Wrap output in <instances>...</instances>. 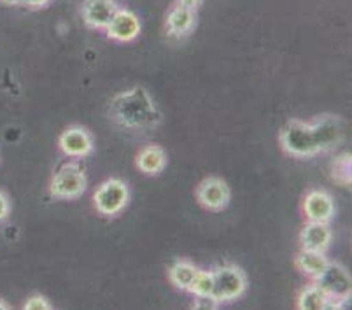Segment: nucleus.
I'll list each match as a JSON object with an SVG mask.
<instances>
[{"label": "nucleus", "instance_id": "1", "mask_svg": "<svg viewBox=\"0 0 352 310\" xmlns=\"http://www.w3.org/2000/svg\"><path fill=\"white\" fill-rule=\"evenodd\" d=\"M111 121L130 132H149L162 123V113L144 86L121 91L107 105Z\"/></svg>", "mask_w": 352, "mask_h": 310}, {"label": "nucleus", "instance_id": "2", "mask_svg": "<svg viewBox=\"0 0 352 310\" xmlns=\"http://www.w3.org/2000/svg\"><path fill=\"white\" fill-rule=\"evenodd\" d=\"M280 146L294 158H314L319 155L318 142L314 137L310 121L291 120L280 132Z\"/></svg>", "mask_w": 352, "mask_h": 310}, {"label": "nucleus", "instance_id": "3", "mask_svg": "<svg viewBox=\"0 0 352 310\" xmlns=\"http://www.w3.org/2000/svg\"><path fill=\"white\" fill-rule=\"evenodd\" d=\"M88 186L85 170L78 163L69 162L58 168V172L53 175L50 184L51 197L60 198V200H76L81 197Z\"/></svg>", "mask_w": 352, "mask_h": 310}, {"label": "nucleus", "instance_id": "4", "mask_svg": "<svg viewBox=\"0 0 352 310\" xmlns=\"http://www.w3.org/2000/svg\"><path fill=\"white\" fill-rule=\"evenodd\" d=\"M130 202V190L128 184L121 179H107L97 188L94 195V206L98 214L107 217L118 216L123 212Z\"/></svg>", "mask_w": 352, "mask_h": 310}, {"label": "nucleus", "instance_id": "5", "mask_svg": "<svg viewBox=\"0 0 352 310\" xmlns=\"http://www.w3.org/2000/svg\"><path fill=\"white\" fill-rule=\"evenodd\" d=\"M314 280L329 298V307H344L351 298V276L342 265L329 261L324 272Z\"/></svg>", "mask_w": 352, "mask_h": 310}, {"label": "nucleus", "instance_id": "6", "mask_svg": "<svg viewBox=\"0 0 352 310\" xmlns=\"http://www.w3.org/2000/svg\"><path fill=\"white\" fill-rule=\"evenodd\" d=\"M214 272V298L223 303L235 302L248 289L245 274L235 265H223Z\"/></svg>", "mask_w": 352, "mask_h": 310}, {"label": "nucleus", "instance_id": "7", "mask_svg": "<svg viewBox=\"0 0 352 310\" xmlns=\"http://www.w3.org/2000/svg\"><path fill=\"white\" fill-rule=\"evenodd\" d=\"M314 137L318 142L319 153H329L337 148L344 139V124L338 116L333 114H322L316 120L310 121Z\"/></svg>", "mask_w": 352, "mask_h": 310}, {"label": "nucleus", "instance_id": "8", "mask_svg": "<svg viewBox=\"0 0 352 310\" xmlns=\"http://www.w3.org/2000/svg\"><path fill=\"white\" fill-rule=\"evenodd\" d=\"M230 188L223 179L207 177L198 184L197 200L209 210H223L230 203Z\"/></svg>", "mask_w": 352, "mask_h": 310}, {"label": "nucleus", "instance_id": "9", "mask_svg": "<svg viewBox=\"0 0 352 310\" xmlns=\"http://www.w3.org/2000/svg\"><path fill=\"white\" fill-rule=\"evenodd\" d=\"M109 39L118 41V43H132L140 35V21L137 14L130 9L120 8L111 20V23L105 28Z\"/></svg>", "mask_w": 352, "mask_h": 310}, {"label": "nucleus", "instance_id": "10", "mask_svg": "<svg viewBox=\"0 0 352 310\" xmlns=\"http://www.w3.org/2000/svg\"><path fill=\"white\" fill-rule=\"evenodd\" d=\"M118 9L116 0H85L81 8L82 21L94 30H105Z\"/></svg>", "mask_w": 352, "mask_h": 310}, {"label": "nucleus", "instance_id": "11", "mask_svg": "<svg viewBox=\"0 0 352 310\" xmlns=\"http://www.w3.org/2000/svg\"><path fill=\"white\" fill-rule=\"evenodd\" d=\"M58 146L69 158H86L94 151V137L82 126H70L60 135Z\"/></svg>", "mask_w": 352, "mask_h": 310}, {"label": "nucleus", "instance_id": "12", "mask_svg": "<svg viewBox=\"0 0 352 310\" xmlns=\"http://www.w3.org/2000/svg\"><path fill=\"white\" fill-rule=\"evenodd\" d=\"M303 214L309 221L329 223L335 217V202L326 191L314 190L303 200Z\"/></svg>", "mask_w": 352, "mask_h": 310}, {"label": "nucleus", "instance_id": "13", "mask_svg": "<svg viewBox=\"0 0 352 310\" xmlns=\"http://www.w3.org/2000/svg\"><path fill=\"white\" fill-rule=\"evenodd\" d=\"M333 232L329 228V223H319V221H309L300 232V244L302 249H309V251H319L324 252L331 245Z\"/></svg>", "mask_w": 352, "mask_h": 310}, {"label": "nucleus", "instance_id": "14", "mask_svg": "<svg viewBox=\"0 0 352 310\" xmlns=\"http://www.w3.org/2000/svg\"><path fill=\"white\" fill-rule=\"evenodd\" d=\"M195 23H197V14L193 9L177 4L166 14V34L175 39H182L193 32Z\"/></svg>", "mask_w": 352, "mask_h": 310}, {"label": "nucleus", "instance_id": "15", "mask_svg": "<svg viewBox=\"0 0 352 310\" xmlns=\"http://www.w3.org/2000/svg\"><path fill=\"white\" fill-rule=\"evenodd\" d=\"M137 168L146 175H156L165 168L166 165V155L163 151L162 146L158 144H149L146 148H142L137 155Z\"/></svg>", "mask_w": 352, "mask_h": 310}, {"label": "nucleus", "instance_id": "16", "mask_svg": "<svg viewBox=\"0 0 352 310\" xmlns=\"http://www.w3.org/2000/svg\"><path fill=\"white\" fill-rule=\"evenodd\" d=\"M329 260L324 256V252L319 251H309V249H302L298 256H296V267L305 274V276L318 279L321 276L324 268L328 267Z\"/></svg>", "mask_w": 352, "mask_h": 310}, {"label": "nucleus", "instance_id": "17", "mask_svg": "<svg viewBox=\"0 0 352 310\" xmlns=\"http://www.w3.org/2000/svg\"><path fill=\"white\" fill-rule=\"evenodd\" d=\"M296 307L300 310H324L329 309V298L326 296L324 291L314 283L303 287L302 293L298 295V300H296Z\"/></svg>", "mask_w": 352, "mask_h": 310}, {"label": "nucleus", "instance_id": "18", "mask_svg": "<svg viewBox=\"0 0 352 310\" xmlns=\"http://www.w3.org/2000/svg\"><path fill=\"white\" fill-rule=\"evenodd\" d=\"M197 272L198 268L195 263H191V261L188 260H179L175 261L170 267V270H168V279H170V283L174 284L177 289L190 291L191 284H193L195 280V276H197Z\"/></svg>", "mask_w": 352, "mask_h": 310}, {"label": "nucleus", "instance_id": "19", "mask_svg": "<svg viewBox=\"0 0 352 310\" xmlns=\"http://www.w3.org/2000/svg\"><path fill=\"white\" fill-rule=\"evenodd\" d=\"M190 293L193 296H214V272L198 270L190 287Z\"/></svg>", "mask_w": 352, "mask_h": 310}, {"label": "nucleus", "instance_id": "20", "mask_svg": "<svg viewBox=\"0 0 352 310\" xmlns=\"http://www.w3.org/2000/svg\"><path fill=\"white\" fill-rule=\"evenodd\" d=\"M331 167L333 179L340 181V184H351V155H342L335 158Z\"/></svg>", "mask_w": 352, "mask_h": 310}, {"label": "nucleus", "instance_id": "21", "mask_svg": "<svg viewBox=\"0 0 352 310\" xmlns=\"http://www.w3.org/2000/svg\"><path fill=\"white\" fill-rule=\"evenodd\" d=\"M25 309L27 310H50L51 309V303L47 302L44 296H39L35 295L32 296V298H28L27 302H25Z\"/></svg>", "mask_w": 352, "mask_h": 310}, {"label": "nucleus", "instance_id": "22", "mask_svg": "<svg viewBox=\"0 0 352 310\" xmlns=\"http://www.w3.org/2000/svg\"><path fill=\"white\" fill-rule=\"evenodd\" d=\"M195 309H217L219 302L214 296H195Z\"/></svg>", "mask_w": 352, "mask_h": 310}, {"label": "nucleus", "instance_id": "23", "mask_svg": "<svg viewBox=\"0 0 352 310\" xmlns=\"http://www.w3.org/2000/svg\"><path fill=\"white\" fill-rule=\"evenodd\" d=\"M11 214V202H9L8 195L4 191H0V223L6 221Z\"/></svg>", "mask_w": 352, "mask_h": 310}, {"label": "nucleus", "instance_id": "24", "mask_svg": "<svg viewBox=\"0 0 352 310\" xmlns=\"http://www.w3.org/2000/svg\"><path fill=\"white\" fill-rule=\"evenodd\" d=\"M51 4V0H21V5L28 9H43Z\"/></svg>", "mask_w": 352, "mask_h": 310}, {"label": "nucleus", "instance_id": "25", "mask_svg": "<svg viewBox=\"0 0 352 310\" xmlns=\"http://www.w3.org/2000/svg\"><path fill=\"white\" fill-rule=\"evenodd\" d=\"M179 5H184V8L188 9H193V11H197L198 8H200L201 0H177Z\"/></svg>", "mask_w": 352, "mask_h": 310}, {"label": "nucleus", "instance_id": "26", "mask_svg": "<svg viewBox=\"0 0 352 310\" xmlns=\"http://www.w3.org/2000/svg\"><path fill=\"white\" fill-rule=\"evenodd\" d=\"M6 5H21V0H0Z\"/></svg>", "mask_w": 352, "mask_h": 310}, {"label": "nucleus", "instance_id": "27", "mask_svg": "<svg viewBox=\"0 0 352 310\" xmlns=\"http://www.w3.org/2000/svg\"><path fill=\"white\" fill-rule=\"evenodd\" d=\"M8 309H11V307H9L4 300H0V310H8Z\"/></svg>", "mask_w": 352, "mask_h": 310}]
</instances>
